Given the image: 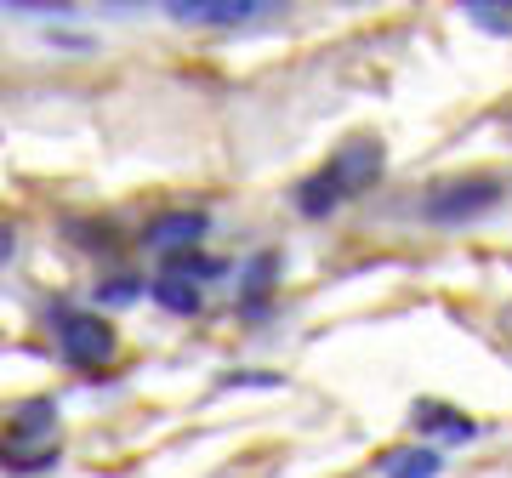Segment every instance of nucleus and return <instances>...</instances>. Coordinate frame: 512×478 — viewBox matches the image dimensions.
I'll return each instance as SVG.
<instances>
[{
	"label": "nucleus",
	"mask_w": 512,
	"mask_h": 478,
	"mask_svg": "<svg viewBox=\"0 0 512 478\" xmlns=\"http://www.w3.org/2000/svg\"><path fill=\"white\" fill-rule=\"evenodd\" d=\"M410 427L416 433H444V439H456V444H467V439H478V422L467 416V410H456V405H439V399H416L410 405Z\"/></svg>",
	"instance_id": "nucleus-8"
},
{
	"label": "nucleus",
	"mask_w": 512,
	"mask_h": 478,
	"mask_svg": "<svg viewBox=\"0 0 512 478\" xmlns=\"http://www.w3.org/2000/svg\"><path fill=\"white\" fill-rule=\"evenodd\" d=\"M256 12H268L262 0H171L165 18L171 23H200V29H228V23H245Z\"/></svg>",
	"instance_id": "nucleus-6"
},
{
	"label": "nucleus",
	"mask_w": 512,
	"mask_h": 478,
	"mask_svg": "<svg viewBox=\"0 0 512 478\" xmlns=\"http://www.w3.org/2000/svg\"><path fill=\"white\" fill-rule=\"evenodd\" d=\"M52 336H57V359L69 370H103L120 353V331L109 325V313L63 308L52 319Z\"/></svg>",
	"instance_id": "nucleus-2"
},
{
	"label": "nucleus",
	"mask_w": 512,
	"mask_h": 478,
	"mask_svg": "<svg viewBox=\"0 0 512 478\" xmlns=\"http://www.w3.org/2000/svg\"><path fill=\"white\" fill-rule=\"evenodd\" d=\"M6 257H18V228H6V222H0V262Z\"/></svg>",
	"instance_id": "nucleus-19"
},
{
	"label": "nucleus",
	"mask_w": 512,
	"mask_h": 478,
	"mask_svg": "<svg viewBox=\"0 0 512 478\" xmlns=\"http://www.w3.org/2000/svg\"><path fill=\"white\" fill-rule=\"evenodd\" d=\"M507 200V177L495 171H461V177H444L421 194V222L433 228H467V222L490 217L495 205Z\"/></svg>",
	"instance_id": "nucleus-1"
},
{
	"label": "nucleus",
	"mask_w": 512,
	"mask_h": 478,
	"mask_svg": "<svg viewBox=\"0 0 512 478\" xmlns=\"http://www.w3.org/2000/svg\"><path fill=\"white\" fill-rule=\"evenodd\" d=\"M444 473V450L439 444H404L382 456V478H439Z\"/></svg>",
	"instance_id": "nucleus-11"
},
{
	"label": "nucleus",
	"mask_w": 512,
	"mask_h": 478,
	"mask_svg": "<svg viewBox=\"0 0 512 478\" xmlns=\"http://www.w3.org/2000/svg\"><path fill=\"white\" fill-rule=\"evenodd\" d=\"M63 461V444H46V450H29V456H6L0 450V473H46V467H57Z\"/></svg>",
	"instance_id": "nucleus-14"
},
{
	"label": "nucleus",
	"mask_w": 512,
	"mask_h": 478,
	"mask_svg": "<svg viewBox=\"0 0 512 478\" xmlns=\"http://www.w3.org/2000/svg\"><path fill=\"white\" fill-rule=\"evenodd\" d=\"M461 12H467V23L490 29V35H512V6H501V0H467Z\"/></svg>",
	"instance_id": "nucleus-13"
},
{
	"label": "nucleus",
	"mask_w": 512,
	"mask_h": 478,
	"mask_svg": "<svg viewBox=\"0 0 512 478\" xmlns=\"http://www.w3.org/2000/svg\"><path fill=\"white\" fill-rule=\"evenodd\" d=\"M217 387H285V376H274V370H228Z\"/></svg>",
	"instance_id": "nucleus-17"
},
{
	"label": "nucleus",
	"mask_w": 512,
	"mask_h": 478,
	"mask_svg": "<svg viewBox=\"0 0 512 478\" xmlns=\"http://www.w3.org/2000/svg\"><path fill=\"white\" fill-rule=\"evenodd\" d=\"M205 234H211V211H194V205H177V211H160V217L143 228V245L154 251L160 262L171 257H188V251H200Z\"/></svg>",
	"instance_id": "nucleus-3"
},
{
	"label": "nucleus",
	"mask_w": 512,
	"mask_h": 478,
	"mask_svg": "<svg viewBox=\"0 0 512 478\" xmlns=\"http://www.w3.org/2000/svg\"><path fill=\"white\" fill-rule=\"evenodd\" d=\"M63 234H80L74 245H86V251H114V228L109 222H86V217H69L63 222Z\"/></svg>",
	"instance_id": "nucleus-16"
},
{
	"label": "nucleus",
	"mask_w": 512,
	"mask_h": 478,
	"mask_svg": "<svg viewBox=\"0 0 512 478\" xmlns=\"http://www.w3.org/2000/svg\"><path fill=\"white\" fill-rule=\"evenodd\" d=\"M279 274H285V257H279V251H256V257L239 268V302H245L251 319L268 313V296H274Z\"/></svg>",
	"instance_id": "nucleus-7"
},
{
	"label": "nucleus",
	"mask_w": 512,
	"mask_h": 478,
	"mask_svg": "<svg viewBox=\"0 0 512 478\" xmlns=\"http://www.w3.org/2000/svg\"><path fill=\"white\" fill-rule=\"evenodd\" d=\"M148 302L165 313H177V319H194V313L205 308V285H194V279H177V274H154L148 279Z\"/></svg>",
	"instance_id": "nucleus-10"
},
{
	"label": "nucleus",
	"mask_w": 512,
	"mask_h": 478,
	"mask_svg": "<svg viewBox=\"0 0 512 478\" xmlns=\"http://www.w3.org/2000/svg\"><path fill=\"white\" fill-rule=\"evenodd\" d=\"M57 433V399H23L18 410H6V439L0 450L6 456H29V450H46Z\"/></svg>",
	"instance_id": "nucleus-4"
},
{
	"label": "nucleus",
	"mask_w": 512,
	"mask_h": 478,
	"mask_svg": "<svg viewBox=\"0 0 512 478\" xmlns=\"http://www.w3.org/2000/svg\"><path fill=\"white\" fill-rule=\"evenodd\" d=\"M165 274L194 279V285H211V279L228 274V262H222V257H200V251H188V257H171V262H165Z\"/></svg>",
	"instance_id": "nucleus-12"
},
{
	"label": "nucleus",
	"mask_w": 512,
	"mask_h": 478,
	"mask_svg": "<svg viewBox=\"0 0 512 478\" xmlns=\"http://www.w3.org/2000/svg\"><path fill=\"white\" fill-rule=\"evenodd\" d=\"M137 296H148V279H137V274H114L97 285V302H109V308H126Z\"/></svg>",
	"instance_id": "nucleus-15"
},
{
	"label": "nucleus",
	"mask_w": 512,
	"mask_h": 478,
	"mask_svg": "<svg viewBox=\"0 0 512 478\" xmlns=\"http://www.w3.org/2000/svg\"><path fill=\"white\" fill-rule=\"evenodd\" d=\"M325 171L336 177V183L348 188V194H365L376 177L387 171V148H382V137H348V143L336 148L325 160Z\"/></svg>",
	"instance_id": "nucleus-5"
},
{
	"label": "nucleus",
	"mask_w": 512,
	"mask_h": 478,
	"mask_svg": "<svg viewBox=\"0 0 512 478\" xmlns=\"http://www.w3.org/2000/svg\"><path fill=\"white\" fill-rule=\"evenodd\" d=\"M348 200H353V194H348L342 183H336V177H330L325 166H319L313 177H302V183L291 188V205L302 211V217H313V222H319V217H330L336 205H348Z\"/></svg>",
	"instance_id": "nucleus-9"
},
{
	"label": "nucleus",
	"mask_w": 512,
	"mask_h": 478,
	"mask_svg": "<svg viewBox=\"0 0 512 478\" xmlns=\"http://www.w3.org/2000/svg\"><path fill=\"white\" fill-rule=\"evenodd\" d=\"M0 12H6V18H69L74 6H35V0H18V6H12V0H6Z\"/></svg>",
	"instance_id": "nucleus-18"
}]
</instances>
